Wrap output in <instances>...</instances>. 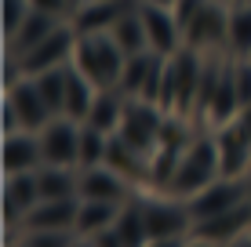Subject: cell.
Listing matches in <instances>:
<instances>
[{"instance_id":"cell-34","label":"cell","mask_w":251,"mask_h":247,"mask_svg":"<svg viewBox=\"0 0 251 247\" xmlns=\"http://www.w3.org/2000/svg\"><path fill=\"white\" fill-rule=\"evenodd\" d=\"M186 247H219V244H211V240H201V236H189Z\"/></svg>"},{"instance_id":"cell-30","label":"cell","mask_w":251,"mask_h":247,"mask_svg":"<svg viewBox=\"0 0 251 247\" xmlns=\"http://www.w3.org/2000/svg\"><path fill=\"white\" fill-rule=\"evenodd\" d=\"M33 11L29 0H4V11H0V29H4V40H11L19 33V25L25 22V15Z\"/></svg>"},{"instance_id":"cell-9","label":"cell","mask_w":251,"mask_h":247,"mask_svg":"<svg viewBox=\"0 0 251 247\" xmlns=\"http://www.w3.org/2000/svg\"><path fill=\"white\" fill-rule=\"evenodd\" d=\"M76 193L80 200H102V203H127L135 200V182L127 175H120L117 167L99 164V167H80L76 175Z\"/></svg>"},{"instance_id":"cell-20","label":"cell","mask_w":251,"mask_h":247,"mask_svg":"<svg viewBox=\"0 0 251 247\" xmlns=\"http://www.w3.org/2000/svg\"><path fill=\"white\" fill-rule=\"evenodd\" d=\"M95 98H99V88L84 76L80 69H76L73 62L66 66V106H62V116H73V120H88Z\"/></svg>"},{"instance_id":"cell-22","label":"cell","mask_w":251,"mask_h":247,"mask_svg":"<svg viewBox=\"0 0 251 247\" xmlns=\"http://www.w3.org/2000/svg\"><path fill=\"white\" fill-rule=\"evenodd\" d=\"M76 175H80V167L40 164V167H37L40 200H73V197H80V193H76Z\"/></svg>"},{"instance_id":"cell-28","label":"cell","mask_w":251,"mask_h":247,"mask_svg":"<svg viewBox=\"0 0 251 247\" xmlns=\"http://www.w3.org/2000/svg\"><path fill=\"white\" fill-rule=\"evenodd\" d=\"M66 66H69V62H66ZM66 66L33 76V80H37V88H40V95H44V102L51 106V113H55V116L62 113V106H66Z\"/></svg>"},{"instance_id":"cell-21","label":"cell","mask_w":251,"mask_h":247,"mask_svg":"<svg viewBox=\"0 0 251 247\" xmlns=\"http://www.w3.org/2000/svg\"><path fill=\"white\" fill-rule=\"evenodd\" d=\"M124 109H127V95L120 88H109V91H99V98H95L91 113L84 124L99 127V131H106L109 138L120 131V120H124Z\"/></svg>"},{"instance_id":"cell-26","label":"cell","mask_w":251,"mask_h":247,"mask_svg":"<svg viewBox=\"0 0 251 247\" xmlns=\"http://www.w3.org/2000/svg\"><path fill=\"white\" fill-rule=\"evenodd\" d=\"M226 51L229 55H251V4H229Z\"/></svg>"},{"instance_id":"cell-33","label":"cell","mask_w":251,"mask_h":247,"mask_svg":"<svg viewBox=\"0 0 251 247\" xmlns=\"http://www.w3.org/2000/svg\"><path fill=\"white\" fill-rule=\"evenodd\" d=\"M189 236H171V240H150L146 247H186Z\"/></svg>"},{"instance_id":"cell-40","label":"cell","mask_w":251,"mask_h":247,"mask_svg":"<svg viewBox=\"0 0 251 247\" xmlns=\"http://www.w3.org/2000/svg\"><path fill=\"white\" fill-rule=\"evenodd\" d=\"M248 197H251V193H248Z\"/></svg>"},{"instance_id":"cell-31","label":"cell","mask_w":251,"mask_h":247,"mask_svg":"<svg viewBox=\"0 0 251 247\" xmlns=\"http://www.w3.org/2000/svg\"><path fill=\"white\" fill-rule=\"evenodd\" d=\"M37 11H48V15H55V19H73V4L69 0H29Z\"/></svg>"},{"instance_id":"cell-38","label":"cell","mask_w":251,"mask_h":247,"mask_svg":"<svg viewBox=\"0 0 251 247\" xmlns=\"http://www.w3.org/2000/svg\"><path fill=\"white\" fill-rule=\"evenodd\" d=\"M69 4H73V11H76V7H80V4H84V0H69Z\"/></svg>"},{"instance_id":"cell-3","label":"cell","mask_w":251,"mask_h":247,"mask_svg":"<svg viewBox=\"0 0 251 247\" xmlns=\"http://www.w3.org/2000/svg\"><path fill=\"white\" fill-rule=\"evenodd\" d=\"M164 124H168V113H164L160 106H153V102H146V98H127V109H124L117 138L150 164L157 146H160Z\"/></svg>"},{"instance_id":"cell-8","label":"cell","mask_w":251,"mask_h":247,"mask_svg":"<svg viewBox=\"0 0 251 247\" xmlns=\"http://www.w3.org/2000/svg\"><path fill=\"white\" fill-rule=\"evenodd\" d=\"M40 153H44V164L55 167H80V120L73 116H51L40 127Z\"/></svg>"},{"instance_id":"cell-17","label":"cell","mask_w":251,"mask_h":247,"mask_svg":"<svg viewBox=\"0 0 251 247\" xmlns=\"http://www.w3.org/2000/svg\"><path fill=\"white\" fill-rule=\"evenodd\" d=\"M127 7L131 4H124V0H84V4L73 11L69 22H73L76 33H109L113 22L127 11Z\"/></svg>"},{"instance_id":"cell-24","label":"cell","mask_w":251,"mask_h":247,"mask_svg":"<svg viewBox=\"0 0 251 247\" xmlns=\"http://www.w3.org/2000/svg\"><path fill=\"white\" fill-rule=\"evenodd\" d=\"M120 207H124V203L80 200V207H76V225H73V233H76V236H95L99 229H106V225H113V222H117Z\"/></svg>"},{"instance_id":"cell-1","label":"cell","mask_w":251,"mask_h":247,"mask_svg":"<svg viewBox=\"0 0 251 247\" xmlns=\"http://www.w3.org/2000/svg\"><path fill=\"white\" fill-rule=\"evenodd\" d=\"M219 175H222V167H219L215 135H201V138H193L182 149V157L175 160L164 193H171V197H178V200H189L193 193H201L204 185H211Z\"/></svg>"},{"instance_id":"cell-35","label":"cell","mask_w":251,"mask_h":247,"mask_svg":"<svg viewBox=\"0 0 251 247\" xmlns=\"http://www.w3.org/2000/svg\"><path fill=\"white\" fill-rule=\"evenodd\" d=\"M229 247H251V229H248V233H244V236H240V240H233Z\"/></svg>"},{"instance_id":"cell-42","label":"cell","mask_w":251,"mask_h":247,"mask_svg":"<svg viewBox=\"0 0 251 247\" xmlns=\"http://www.w3.org/2000/svg\"><path fill=\"white\" fill-rule=\"evenodd\" d=\"M248 58H251V55H248Z\"/></svg>"},{"instance_id":"cell-37","label":"cell","mask_w":251,"mask_h":247,"mask_svg":"<svg viewBox=\"0 0 251 247\" xmlns=\"http://www.w3.org/2000/svg\"><path fill=\"white\" fill-rule=\"evenodd\" d=\"M73 247H95V244L88 240V236H76V240H73Z\"/></svg>"},{"instance_id":"cell-4","label":"cell","mask_w":251,"mask_h":247,"mask_svg":"<svg viewBox=\"0 0 251 247\" xmlns=\"http://www.w3.org/2000/svg\"><path fill=\"white\" fill-rule=\"evenodd\" d=\"M138 207H142L146 229H150V240H171V236H189L193 218H189L186 200L171 197V193H138Z\"/></svg>"},{"instance_id":"cell-36","label":"cell","mask_w":251,"mask_h":247,"mask_svg":"<svg viewBox=\"0 0 251 247\" xmlns=\"http://www.w3.org/2000/svg\"><path fill=\"white\" fill-rule=\"evenodd\" d=\"M142 4H160V7H175L178 0H142Z\"/></svg>"},{"instance_id":"cell-25","label":"cell","mask_w":251,"mask_h":247,"mask_svg":"<svg viewBox=\"0 0 251 247\" xmlns=\"http://www.w3.org/2000/svg\"><path fill=\"white\" fill-rule=\"evenodd\" d=\"M113 229H117V236H120V244H124V247H146V244H150V229H146V218H142V207H138V197L127 200L124 207H120Z\"/></svg>"},{"instance_id":"cell-41","label":"cell","mask_w":251,"mask_h":247,"mask_svg":"<svg viewBox=\"0 0 251 247\" xmlns=\"http://www.w3.org/2000/svg\"><path fill=\"white\" fill-rule=\"evenodd\" d=\"M15 247H19V244H15Z\"/></svg>"},{"instance_id":"cell-27","label":"cell","mask_w":251,"mask_h":247,"mask_svg":"<svg viewBox=\"0 0 251 247\" xmlns=\"http://www.w3.org/2000/svg\"><path fill=\"white\" fill-rule=\"evenodd\" d=\"M109 135L91 124H80V167H99L109 157Z\"/></svg>"},{"instance_id":"cell-7","label":"cell","mask_w":251,"mask_h":247,"mask_svg":"<svg viewBox=\"0 0 251 247\" xmlns=\"http://www.w3.org/2000/svg\"><path fill=\"white\" fill-rule=\"evenodd\" d=\"M226 29H229V7L219 4V0H204L201 11L182 25L186 47L204 51V55H219V47H226Z\"/></svg>"},{"instance_id":"cell-39","label":"cell","mask_w":251,"mask_h":247,"mask_svg":"<svg viewBox=\"0 0 251 247\" xmlns=\"http://www.w3.org/2000/svg\"><path fill=\"white\" fill-rule=\"evenodd\" d=\"M233 4H251V0H233Z\"/></svg>"},{"instance_id":"cell-18","label":"cell","mask_w":251,"mask_h":247,"mask_svg":"<svg viewBox=\"0 0 251 247\" xmlns=\"http://www.w3.org/2000/svg\"><path fill=\"white\" fill-rule=\"evenodd\" d=\"M76 207H80V197H73V200H40L37 207L22 218L19 229H69V233H73Z\"/></svg>"},{"instance_id":"cell-19","label":"cell","mask_w":251,"mask_h":247,"mask_svg":"<svg viewBox=\"0 0 251 247\" xmlns=\"http://www.w3.org/2000/svg\"><path fill=\"white\" fill-rule=\"evenodd\" d=\"M62 22H66V19H55V15L37 11V7H33V11L25 15V22L19 25V33H15L11 40H4V44H7V51H11V55H19V58H22L25 51H33L37 44H44V40H48Z\"/></svg>"},{"instance_id":"cell-32","label":"cell","mask_w":251,"mask_h":247,"mask_svg":"<svg viewBox=\"0 0 251 247\" xmlns=\"http://www.w3.org/2000/svg\"><path fill=\"white\" fill-rule=\"evenodd\" d=\"M88 240H91L95 247H124V244H120V236H117V229H113V225L99 229V233H95V236H88Z\"/></svg>"},{"instance_id":"cell-12","label":"cell","mask_w":251,"mask_h":247,"mask_svg":"<svg viewBox=\"0 0 251 247\" xmlns=\"http://www.w3.org/2000/svg\"><path fill=\"white\" fill-rule=\"evenodd\" d=\"M248 229H251V197H248L244 203H237V207L215 215V218L193 222L189 236H201V240H211V244H219V247H229L233 240H240Z\"/></svg>"},{"instance_id":"cell-13","label":"cell","mask_w":251,"mask_h":247,"mask_svg":"<svg viewBox=\"0 0 251 247\" xmlns=\"http://www.w3.org/2000/svg\"><path fill=\"white\" fill-rule=\"evenodd\" d=\"M215 146H219V167L229 178H251V142L237 127V120L215 127Z\"/></svg>"},{"instance_id":"cell-5","label":"cell","mask_w":251,"mask_h":247,"mask_svg":"<svg viewBox=\"0 0 251 247\" xmlns=\"http://www.w3.org/2000/svg\"><path fill=\"white\" fill-rule=\"evenodd\" d=\"M138 7V19L146 25V40H150V51L160 58H171L186 47V33H182V22H178L175 7H160V4H142L135 0Z\"/></svg>"},{"instance_id":"cell-16","label":"cell","mask_w":251,"mask_h":247,"mask_svg":"<svg viewBox=\"0 0 251 247\" xmlns=\"http://www.w3.org/2000/svg\"><path fill=\"white\" fill-rule=\"evenodd\" d=\"M204 120L207 127H222V124H229V120H237V113H240V95H237V84H233V73H229V62H222L219 66V76H215V88H211V95H207L204 102Z\"/></svg>"},{"instance_id":"cell-29","label":"cell","mask_w":251,"mask_h":247,"mask_svg":"<svg viewBox=\"0 0 251 247\" xmlns=\"http://www.w3.org/2000/svg\"><path fill=\"white\" fill-rule=\"evenodd\" d=\"M69 229H19V247H73Z\"/></svg>"},{"instance_id":"cell-2","label":"cell","mask_w":251,"mask_h":247,"mask_svg":"<svg viewBox=\"0 0 251 247\" xmlns=\"http://www.w3.org/2000/svg\"><path fill=\"white\" fill-rule=\"evenodd\" d=\"M69 62L88 76L99 91H109V88H120L127 55L117 47V40L109 33H76V47H73Z\"/></svg>"},{"instance_id":"cell-23","label":"cell","mask_w":251,"mask_h":247,"mask_svg":"<svg viewBox=\"0 0 251 247\" xmlns=\"http://www.w3.org/2000/svg\"><path fill=\"white\" fill-rule=\"evenodd\" d=\"M109 37L117 40V47L124 51V55H142V51H150V40H146V25L138 19V7L131 4L124 15L113 22V29H109Z\"/></svg>"},{"instance_id":"cell-10","label":"cell","mask_w":251,"mask_h":247,"mask_svg":"<svg viewBox=\"0 0 251 247\" xmlns=\"http://www.w3.org/2000/svg\"><path fill=\"white\" fill-rule=\"evenodd\" d=\"M73 47H76V29H73V22H62L55 33L44 40V44H37L33 51H25V55L19 58L22 62V73L25 76H40V73H48V69H58V66H66L69 58H73Z\"/></svg>"},{"instance_id":"cell-14","label":"cell","mask_w":251,"mask_h":247,"mask_svg":"<svg viewBox=\"0 0 251 247\" xmlns=\"http://www.w3.org/2000/svg\"><path fill=\"white\" fill-rule=\"evenodd\" d=\"M44 164V153H40V135L37 131H7L0 142V167L4 175H22V171H37Z\"/></svg>"},{"instance_id":"cell-6","label":"cell","mask_w":251,"mask_h":247,"mask_svg":"<svg viewBox=\"0 0 251 247\" xmlns=\"http://www.w3.org/2000/svg\"><path fill=\"white\" fill-rule=\"evenodd\" d=\"M248 193H251V178H229V175H219L211 185H204L201 193H193V197L186 200L189 218H193V222L215 218V215H222V211H229V207H237V203H244Z\"/></svg>"},{"instance_id":"cell-11","label":"cell","mask_w":251,"mask_h":247,"mask_svg":"<svg viewBox=\"0 0 251 247\" xmlns=\"http://www.w3.org/2000/svg\"><path fill=\"white\" fill-rule=\"evenodd\" d=\"M4 98L11 102V109H15V120H19L22 131H40L51 116V106L44 102V95H40V88H37V80L33 76H22L15 88H7L4 91Z\"/></svg>"},{"instance_id":"cell-15","label":"cell","mask_w":251,"mask_h":247,"mask_svg":"<svg viewBox=\"0 0 251 247\" xmlns=\"http://www.w3.org/2000/svg\"><path fill=\"white\" fill-rule=\"evenodd\" d=\"M40 203V185L37 171H22V175H4V225L19 229L22 218Z\"/></svg>"}]
</instances>
